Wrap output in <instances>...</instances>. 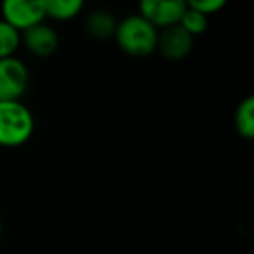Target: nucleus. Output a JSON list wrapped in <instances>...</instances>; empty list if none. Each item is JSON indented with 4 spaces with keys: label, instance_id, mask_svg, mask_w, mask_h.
<instances>
[{
    "label": "nucleus",
    "instance_id": "6e6552de",
    "mask_svg": "<svg viewBox=\"0 0 254 254\" xmlns=\"http://www.w3.org/2000/svg\"><path fill=\"white\" fill-rule=\"evenodd\" d=\"M117 18L110 11L105 9H96L91 11L85 18V32L98 40L112 39L117 30Z\"/></svg>",
    "mask_w": 254,
    "mask_h": 254
},
{
    "label": "nucleus",
    "instance_id": "39448f33",
    "mask_svg": "<svg viewBox=\"0 0 254 254\" xmlns=\"http://www.w3.org/2000/svg\"><path fill=\"white\" fill-rule=\"evenodd\" d=\"M187 9L185 0H143L139 4V16L157 30L180 25V19Z\"/></svg>",
    "mask_w": 254,
    "mask_h": 254
},
{
    "label": "nucleus",
    "instance_id": "f8f14e48",
    "mask_svg": "<svg viewBox=\"0 0 254 254\" xmlns=\"http://www.w3.org/2000/svg\"><path fill=\"white\" fill-rule=\"evenodd\" d=\"M207 23H209V19L205 18L204 14L197 12L195 9L188 7V4H187V9H185L183 16H181V19H180V26L188 35L190 37L202 35V33L205 32V28H207Z\"/></svg>",
    "mask_w": 254,
    "mask_h": 254
},
{
    "label": "nucleus",
    "instance_id": "1a4fd4ad",
    "mask_svg": "<svg viewBox=\"0 0 254 254\" xmlns=\"http://www.w3.org/2000/svg\"><path fill=\"white\" fill-rule=\"evenodd\" d=\"M82 9H84L82 0H44L46 18L54 21H70L80 14Z\"/></svg>",
    "mask_w": 254,
    "mask_h": 254
},
{
    "label": "nucleus",
    "instance_id": "20e7f679",
    "mask_svg": "<svg viewBox=\"0 0 254 254\" xmlns=\"http://www.w3.org/2000/svg\"><path fill=\"white\" fill-rule=\"evenodd\" d=\"M2 19L19 33L46 23L44 0H7L0 7Z\"/></svg>",
    "mask_w": 254,
    "mask_h": 254
},
{
    "label": "nucleus",
    "instance_id": "9b49d317",
    "mask_svg": "<svg viewBox=\"0 0 254 254\" xmlns=\"http://www.w3.org/2000/svg\"><path fill=\"white\" fill-rule=\"evenodd\" d=\"M19 47H21V33L4 19H0V60L14 58Z\"/></svg>",
    "mask_w": 254,
    "mask_h": 254
},
{
    "label": "nucleus",
    "instance_id": "f257e3e1",
    "mask_svg": "<svg viewBox=\"0 0 254 254\" xmlns=\"http://www.w3.org/2000/svg\"><path fill=\"white\" fill-rule=\"evenodd\" d=\"M117 46L132 58H148L157 51L159 30L152 26L143 16L129 14L117 23Z\"/></svg>",
    "mask_w": 254,
    "mask_h": 254
},
{
    "label": "nucleus",
    "instance_id": "423d86ee",
    "mask_svg": "<svg viewBox=\"0 0 254 254\" xmlns=\"http://www.w3.org/2000/svg\"><path fill=\"white\" fill-rule=\"evenodd\" d=\"M21 46L37 58H49L60 47V35L47 23L33 26L21 33Z\"/></svg>",
    "mask_w": 254,
    "mask_h": 254
},
{
    "label": "nucleus",
    "instance_id": "0eeeda50",
    "mask_svg": "<svg viewBox=\"0 0 254 254\" xmlns=\"http://www.w3.org/2000/svg\"><path fill=\"white\" fill-rule=\"evenodd\" d=\"M193 37H190L180 25L169 26L159 32L157 51L169 61H181L190 54Z\"/></svg>",
    "mask_w": 254,
    "mask_h": 254
},
{
    "label": "nucleus",
    "instance_id": "ddd939ff",
    "mask_svg": "<svg viewBox=\"0 0 254 254\" xmlns=\"http://www.w3.org/2000/svg\"><path fill=\"white\" fill-rule=\"evenodd\" d=\"M187 4L188 7L195 9L197 12L204 14L205 18H209L211 14H216V12L225 7V0H191Z\"/></svg>",
    "mask_w": 254,
    "mask_h": 254
},
{
    "label": "nucleus",
    "instance_id": "7ed1b4c3",
    "mask_svg": "<svg viewBox=\"0 0 254 254\" xmlns=\"http://www.w3.org/2000/svg\"><path fill=\"white\" fill-rule=\"evenodd\" d=\"M28 85V66L19 58L0 60V101H21Z\"/></svg>",
    "mask_w": 254,
    "mask_h": 254
},
{
    "label": "nucleus",
    "instance_id": "4468645a",
    "mask_svg": "<svg viewBox=\"0 0 254 254\" xmlns=\"http://www.w3.org/2000/svg\"><path fill=\"white\" fill-rule=\"evenodd\" d=\"M0 240H2V221H0Z\"/></svg>",
    "mask_w": 254,
    "mask_h": 254
},
{
    "label": "nucleus",
    "instance_id": "f03ea898",
    "mask_svg": "<svg viewBox=\"0 0 254 254\" xmlns=\"http://www.w3.org/2000/svg\"><path fill=\"white\" fill-rule=\"evenodd\" d=\"M35 131V117L23 101H0V146L18 148Z\"/></svg>",
    "mask_w": 254,
    "mask_h": 254
},
{
    "label": "nucleus",
    "instance_id": "9d476101",
    "mask_svg": "<svg viewBox=\"0 0 254 254\" xmlns=\"http://www.w3.org/2000/svg\"><path fill=\"white\" fill-rule=\"evenodd\" d=\"M235 129L244 139H253L254 136V98L247 96L239 103L233 115Z\"/></svg>",
    "mask_w": 254,
    "mask_h": 254
}]
</instances>
